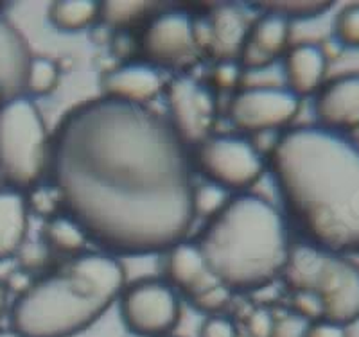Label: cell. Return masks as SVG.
I'll list each match as a JSON object with an SVG mask.
<instances>
[{
    "mask_svg": "<svg viewBox=\"0 0 359 337\" xmlns=\"http://www.w3.org/2000/svg\"><path fill=\"white\" fill-rule=\"evenodd\" d=\"M232 195L229 191L216 183L208 181L203 185H198L192 191V210H194V217H214L224 205L229 203V199Z\"/></svg>",
    "mask_w": 359,
    "mask_h": 337,
    "instance_id": "22",
    "label": "cell"
},
{
    "mask_svg": "<svg viewBox=\"0 0 359 337\" xmlns=\"http://www.w3.org/2000/svg\"><path fill=\"white\" fill-rule=\"evenodd\" d=\"M57 83H60V67L56 61L45 56L31 57L25 72L24 90H27L31 95L43 97L54 92Z\"/></svg>",
    "mask_w": 359,
    "mask_h": 337,
    "instance_id": "21",
    "label": "cell"
},
{
    "mask_svg": "<svg viewBox=\"0 0 359 337\" xmlns=\"http://www.w3.org/2000/svg\"><path fill=\"white\" fill-rule=\"evenodd\" d=\"M49 167L65 214L108 255L169 252L191 230L185 144L146 104L101 95L74 106L50 140Z\"/></svg>",
    "mask_w": 359,
    "mask_h": 337,
    "instance_id": "1",
    "label": "cell"
},
{
    "mask_svg": "<svg viewBox=\"0 0 359 337\" xmlns=\"http://www.w3.org/2000/svg\"><path fill=\"white\" fill-rule=\"evenodd\" d=\"M243 76V67L237 60H223L212 72V83L219 90H236Z\"/></svg>",
    "mask_w": 359,
    "mask_h": 337,
    "instance_id": "29",
    "label": "cell"
},
{
    "mask_svg": "<svg viewBox=\"0 0 359 337\" xmlns=\"http://www.w3.org/2000/svg\"><path fill=\"white\" fill-rule=\"evenodd\" d=\"M282 278L291 293L318 298L323 319L347 326L359 317V268L345 255L309 242L291 246Z\"/></svg>",
    "mask_w": 359,
    "mask_h": 337,
    "instance_id": "5",
    "label": "cell"
},
{
    "mask_svg": "<svg viewBox=\"0 0 359 337\" xmlns=\"http://www.w3.org/2000/svg\"><path fill=\"white\" fill-rule=\"evenodd\" d=\"M147 8V2H102L99 17H104L114 25H126L133 18L142 17Z\"/></svg>",
    "mask_w": 359,
    "mask_h": 337,
    "instance_id": "25",
    "label": "cell"
},
{
    "mask_svg": "<svg viewBox=\"0 0 359 337\" xmlns=\"http://www.w3.org/2000/svg\"><path fill=\"white\" fill-rule=\"evenodd\" d=\"M104 97L131 104H146L163 90V79L158 69L149 63H123L108 70L101 78Z\"/></svg>",
    "mask_w": 359,
    "mask_h": 337,
    "instance_id": "14",
    "label": "cell"
},
{
    "mask_svg": "<svg viewBox=\"0 0 359 337\" xmlns=\"http://www.w3.org/2000/svg\"><path fill=\"white\" fill-rule=\"evenodd\" d=\"M101 15V2L94 0H56L49 8V20L60 31L76 33L94 24Z\"/></svg>",
    "mask_w": 359,
    "mask_h": 337,
    "instance_id": "19",
    "label": "cell"
},
{
    "mask_svg": "<svg viewBox=\"0 0 359 337\" xmlns=\"http://www.w3.org/2000/svg\"><path fill=\"white\" fill-rule=\"evenodd\" d=\"M237 325L230 317L221 316H208L201 323L200 337H237Z\"/></svg>",
    "mask_w": 359,
    "mask_h": 337,
    "instance_id": "32",
    "label": "cell"
},
{
    "mask_svg": "<svg viewBox=\"0 0 359 337\" xmlns=\"http://www.w3.org/2000/svg\"><path fill=\"white\" fill-rule=\"evenodd\" d=\"M0 337H22V336L11 329V330H0Z\"/></svg>",
    "mask_w": 359,
    "mask_h": 337,
    "instance_id": "36",
    "label": "cell"
},
{
    "mask_svg": "<svg viewBox=\"0 0 359 337\" xmlns=\"http://www.w3.org/2000/svg\"><path fill=\"white\" fill-rule=\"evenodd\" d=\"M336 40L343 47L359 49V4L347 6L336 18Z\"/></svg>",
    "mask_w": 359,
    "mask_h": 337,
    "instance_id": "24",
    "label": "cell"
},
{
    "mask_svg": "<svg viewBox=\"0 0 359 337\" xmlns=\"http://www.w3.org/2000/svg\"><path fill=\"white\" fill-rule=\"evenodd\" d=\"M29 230V201L22 191L0 188V260L11 259L25 242Z\"/></svg>",
    "mask_w": 359,
    "mask_h": 337,
    "instance_id": "18",
    "label": "cell"
},
{
    "mask_svg": "<svg viewBox=\"0 0 359 337\" xmlns=\"http://www.w3.org/2000/svg\"><path fill=\"white\" fill-rule=\"evenodd\" d=\"M6 305H8V285L0 278V319L6 312Z\"/></svg>",
    "mask_w": 359,
    "mask_h": 337,
    "instance_id": "35",
    "label": "cell"
},
{
    "mask_svg": "<svg viewBox=\"0 0 359 337\" xmlns=\"http://www.w3.org/2000/svg\"><path fill=\"white\" fill-rule=\"evenodd\" d=\"M311 321L304 319L302 316L291 312H284L280 316H275L273 330L271 337H306Z\"/></svg>",
    "mask_w": 359,
    "mask_h": 337,
    "instance_id": "28",
    "label": "cell"
},
{
    "mask_svg": "<svg viewBox=\"0 0 359 337\" xmlns=\"http://www.w3.org/2000/svg\"><path fill=\"white\" fill-rule=\"evenodd\" d=\"M165 271L169 284L187 294L191 300L219 284L208 269L198 244L189 240H182L169 249Z\"/></svg>",
    "mask_w": 359,
    "mask_h": 337,
    "instance_id": "15",
    "label": "cell"
},
{
    "mask_svg": "<svg viewBox=\"0 0 359 337\" xmlns=\"http://www.w3.org/2000/svg\"><path fill=\"white\" fill-rule=\"evenodd\" d=\"M198 248L229 291H257L282 277L291 252L286 221L257 194L232 195L205 224Z\"/></svg>",
    "mask_w": 359,
    "mask_h": 337,
    "instance_id": "4",
    "label": "cell"
},
{
    "mask_svg": "<svg viewBox=\"0 0 359 337\" xmlns=\"http://www.w3.org/2000/svg\"><path fill=\"white\" fill-rule=\"evenodd\" d=\"M165 97L169 106V124L185 146H200L210 137L216 122V99L208 86L189 76H178L165 86Z\"/></svg>",
    "mask_w": 359,
    "mask_h": 337,
    "instance_id": "10",
    "label": "cell"
},
{
    "mask_svg": "<svg viewBox=\"0 0 359 337\" xmlns=\"http://www.w3.org/2000/svg\"><path fill=\"white\" fill-rule=\"evenodd\" d=\"M139 45L149 65L176 69L196 54V25L189 13L180 9L158 13L142 29Z\"/></svg>",
    "mask_w": 359,
    "mask_h": 337,
    "instance_id": "9",
    "label": "cell"
},
{
    "mask_svg": "<svg viewBox=\"0 0 359 337\" xmlns=\"http://www.w3.org/2000/svg\"><path fill=\"white\" fill-rule=\"evenodd\" d=\"M192 303L196 309H200L201 312H207V314H212L216 316L219 310H223L230 301V291L224 285L217 284L214 287L207 289L205 293H201L200 296L192 298Z\"/></svg>",
    "mask_w": 359,
    "mask_h": 337,
    "instance_id": "27",
    "label": "cell"
},
{
    "mask_svg": "<svg viewBox=\"0 0 359 337\" xmlns=\"http://www.w3.org/2000/svg\"><path fill=\"white\" fill-rule=\"evenodd\" d=\"M262 11L277 13L280 17L286 18H316L332 8V2H259Z\"/></svg>",
    "mask_w": 359,
    "mask_h": 337,
    "instance_id": "23",
    "label": "cell"
},
{
    "mask_svg": "<svg viewBox=\"0 0 359 337\" xmlns=\"http://www.w3.org/2000/svg\"><path fill=\"white\" fill-rule=\"evenodd\" d=\"M124 269L114 255L83 252L31 282L11 307V325L22 337H76L118 300Z\"/></svg>",
    "mask_w": 359,
    "mask_h": 337,
    "instance_id": "3",
    "label": "cell"
},
{
    "mask_svg": "<svg viewBox=\"0 0 359 337\" xmlns=\"http://www.w3.org/2000/svg\"><path fill=\"white\" fill-rule=\"evenodd\" d=\"M300 110V97L278 86H253L233 95L229 115L233 126L250 133H264L290 124Z\"/></svg>",
    "mask_w": 359,
    "mask_h": 337,
    "instance_id": "11",
    "label": "cell"
},
{
    "mask_svg": "<svg viewBox=\"0 0 359 337\" xmlns=\"http://www.w3.org/2000/svg\"><path fill=\"white\" fill-rule=\"evenodd\" d=\"M86 233L72 217L67 214H57L47 219L43 226V242L50 252H60L65 255H79L86 244Z\"/></svg>",
    "mask_w": 359,
    "mask_h": 337,
    "instance_id": "20",
    "label": "cell"
},
{
    "mask_svg": "<svg viewBox=\"0 0 359 337\" xmlns=\"http://www.w3.org/2000/svg\"><path fill=\"white\" fill-rule=\"evenodd\" d=\"M57 205H60V198H57L54 188H50V191H47V188H40V191H36L33 208L38 212V214L47 216V219H49V217L56 216L54 212H56Z\"/></svg>",
    "mask_w": 359,
    "mask_h": 337,
    "instance_id": "34",
    "label": "cell"
},
{
    "mask_svg": "<svg viewBox=\"0 0 359 337\" xmlns=\"http://www.w3.org/2000/svg\"><path fill=\"white\" fill-rule=\"evenodd\" d=\"M6 101V95H4V90L0 88V104H2V102Z\"/></svg>",
    "mask_w": 359,
    "mask_h": 337,
    "instance_id": "37",
    "label": "cell"
},
{
    "mask_svg": "<svg viewBox=\"0 0 359 337\" xmlns=\"http://www.w3.org/2000/svg\"><path fill=\"white\" fill-rule=\"evenodd\" d=\"M31 57L20 31L0 18V88L4 90L6 99L22 95Z\"/></svg>",
    "mask_w": 359,
    "mask_h": 337,
    "instance_id": "17",
    "label": "cell"
},
{
    "mask_svg": "<svg viewBox=\"0 0 359 337\" xmlns=\"http://www.w3.org/2000/svg\"><path fill=\"white\" fill-rule=\"evenodd\" d=\"M269 167L307 242L359 253V147L352 140L322 126L291 128L271 149Z\"/></svg>",
    "mask_w": 359,
    "mask_h": 337,
    "instance_id": "2",
    "label": "cell"
},
{
    "mask_svg": "<svg viewBox=\"0 0 359 337\" xmlns=\"http://www.w3.org/2000/svg\"><path fill=\"white\" fill-rule=\"evenodd\" d=\"M329 57L320 45L298 43L287 50L284 61L287 90L302 99L316 94L323 86Z\"/></svg>",
    "mask_w": 359,
    "mask_h": 337,
    "instance_id": "16",
    "label": "cell"
},
{
    "mask_svg": "<svg viewBox=\"0 0 359 337\" xmlns=\"http://www.w3.org/2000/svg\"><path fill=\"white\" fill-rule=\"evenodd\" d=\"M118 310L126 329L139 337H168L178 326L182 303L169 282L146 278L123 289Z\"/></svg>",
    "mask_w": 359,
    "mask_h": 337,
    "instance_id": "7",
    "label": "cell"
},
{
    "mask_svg": "<svg viewBox=\"0 0 359 337\" xmlns=\"http://www.w3.org/2000/svg\"><path fill=\"white\" fill-rule=\"evenodd\" d=\"M291 305H293V312L302 316L304 319L307 321H316L323 319V309L322 303L316 296H313L311 293H293V298H291Z\"/></svg>",
    "mask_w": 359,
    "mask_h": 337,
    "instance_id": "31",
    "label": "cell"
},
{
    "mask_svg": "<svg viewBox=\"0 0 359 337\" xmlns=\"http://www.w3.org/2000/svg\"><path fill=\"white\" fill-rule=\"evenodd\" d=\"M306 337H348L347 326L331 319L311 321Z\"/></svg>",
    "mask_w": 359,
    "mask_h": 337,
    "instance_id": "33",
    "label": "cell"
},
{
    "mask_svg": "<svg viewBox=\"0 0 359 337\" xmlns=\"http://www.w3.org/2000/svg\"><path fill=\"white\" fill-rule=\"evenodd\" d=\"M314 115L320 126L338 131L359 126V74L332 79L316 92Z\"/></svg>",
    "mask_w": 359,
    "mask_h": 337,
    "instance_id": "12",
    "label": "cell"
},
{
    "mask_svg": "<svg viewBox=\"0 0 359 337\" xmlns=\"http://www.w3.org/2000/svg\"><path fill=\"white\" fill-rule=\"evenodd\" d=\"M275 314L266 307H257V309L250 310V314L245 319V332L250 337H271L273 330Z\"/></svg>",
    "mask_w": 359,
    "mask_h": 337,
    "instance_id": "30",
    "label": "cell"
},
{
    "mask_svg": "<svg viewBox=\"0 0 359 337\" xmlns=\"http://www.w3.org/2000/svg\"><path fill=\"white\" fill-rule=\"evenodd\" d=\"M290 22L277 13L264 11L253 22L241 45L243 69L259 70L271 65L287 47Z\"/></svg>",
    "mask_w": 359,
    "mask_h": 337,
    "instance_id": "13",
    "label": "cell"
},
{
    "mask_svg": "<svg viewBox=\"0 0 359 337\" xmlns=\"http://www.w3.org/2000/svg\"><path fill=\"white\" fill-rule=\"evenodd\" d=\"M196 158L203 174L226 191L248 188L264 171L257 147L236 135H210L198 146Z\"/></svg>",
    "mask_w": 359,
    "mask_h": 337,
    "instance_id": "8",
    "label": "cell"
},
{
    "mask_svg": "<svg viewBox=\"0 0 359 337\" xmlns=\"http://www.w3.org/2000/svg\"><path fill=\"white\" fill-rule=\"evenodd\" d=\"M168 337H171V336H168Z\"/></svg>",
    "mask_w": 359,
    "mask_h": 337,
    "instance_id": "38",
    "label": "cell"
},
{
    "mask_svg": "<svg viewBox=\"0 0 359 337\" xmlns=\"http://www.w3.org/2000/svg\"><path fill=\"white\" fill-rule=\"evenodd\" d=\"M50 253L53 252H50L49 246L45 242H27L25 240L15 256H18V260H20L22 271L34 273L49 264Z\"/></svg>",
    "mask_w": 359,
    "mask_h": 337,
    "instance_id": "26",
    "label": "cell"
},
{
    "mask_svg": "<svg viewBox=\"0 0 359 337\" xmlns=\"http://www.w3.org/2000/svg\"><path fill=\"white\" fill-rule=\"evenodd\" d=\"M50 160V139L38 106L27 95L0 104V178L6 187H34Z\"/></svg>",
    "mask_w": 359,
    "mask_h": 337,
    "instance_id": "6",
    "label": "cell"
}]
</instances>
